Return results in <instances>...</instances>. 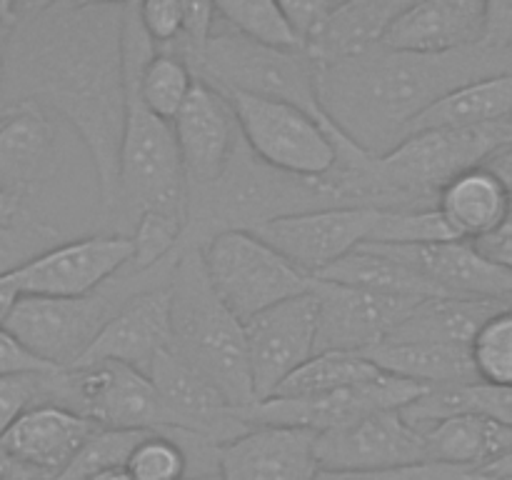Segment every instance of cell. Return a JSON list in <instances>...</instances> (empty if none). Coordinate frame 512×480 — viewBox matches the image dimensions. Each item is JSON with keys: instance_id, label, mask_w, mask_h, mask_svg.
Listing matches in <instances>:
<instances>
[{"instance_id": "1", "label": "cell", "mask_w": 512, "mask_h": 480, "mask_svg": "<svg viewBox=\"0 0 512 480\" xmlns=\"http://www.w3.org/2000/svg\"><path fill=\"white\" fill-rule=\"evenodd\" d=\"M0 103L68 120L95 168L100 210L118 205L125 105V3H18Z\"/></svg>"}, {"instance_id": "2", "label": "cell", "mask_w": 512, "mask_h": 480, "mask_svg": "<svg viewBox=\"0 0 512 480\" xmlns=\"http://www.w3.org/2000/svg\"><path fill=\"white\" fill-rule=\"evenodd\" d=\"M318 68L325 118L365 153L383 158L438 100L475 80L512 73V55L485 45L448 55H413L378 45L360 58Z\"/></svg>"}, {"instance_id": "3", "label": "cell", "mask_w": 512, "mask_h": 480, "mask_svg": "<svg viewBox=\"0 0 512 480\" xmlns=\"http://www.w3.org/2000/svg\"><path fill=\"white\" fill-rule=\"evenodd\" d=\"M325 208H338L325 178L305 180L280 173L255 158L243 138L215 183L188 190V215L178 253L203 250L220 233H255L278 218Z\"/></svg>"}, {"instance_id": "4", "label": "cell", "mask_w": 512, "mask_h": 480, "mask_svg": "<svg viewBox=\"0 0 512 480\" xmlns=\"http://www.w3.org/2000/svg\"><path fill=\"white\" fill-rule=\"evenodd\" d=\"M170 328L173 353L213 385L238 410L253 408L245 325L218 298L205 270L200 250H180L170 278Z\"/></svg>"}, {"instance_id": "5", "label": "cell", "mask_w": 512, "mask_h": 480, "mask_svg": "<svg viewBox=\"0 0 512 480\" xmlns=\"http://www.w3.org/2000/svg\"><path fill=\"white\" fill-rule=\"evenodd\" d=\"M512 145V125H483L460 130H420L388 155L375 160L378 210H433L450 180L483 168Z\"/></svg>"}, {"instance_id": "6", "label": "cell", "mask_w": 512, "mask_h": 480, "mask_svg": "<svg viewBox=\"0 0 512 480\" xmlns=\"http://www.w3.org/2000/svg\"><path fill=\"white\" fill-rule=\"evenodd\" d=\"M150 288L148 275L125 265L103 288L80 298L20 295L3 328L50 368L70 370L85 358L120 305Z\"/></svg>"}, {"instance_id": "7", "label": "cell", "mask_w": 512, "mask_h": 480, "mask_svg": "<svg viewBox=\"0 0 512 480\" xmlns=\"http://www.w3.org/2000/svg\"><path fill=\"white\" fill-rule=\"evenodd\" d=\"M125 88H128V105H125L123 145H120L118 205L113 215L130 230L145 213H163L185 220L188 183H185L173 123L150 113L128 68H125Z\"/></svg>"}, {"instance_id": "8", "label": "cell", "mask_w": 512, "mask_h": 480, "mask_svg": "<svg viewBox=\"0 0 512 480\" xmlns=\"http://www.w3.org/2000/svg\"><path fill=\"white\" fill-rule=\"evenodd\" d=\"M195 78L215 85L223 93L283 100L330 123L320 108L318 68L310 55L305 50H275L253 43L230 28L220 13L208 50L195 68Z\"/></svg>"}, {"instance_id": "9", "label": "cell", "mask_w": 512, "mask_h": 480, "mask_svg": "<svg viewBox=\"0 0 512 480\" xmlns=\"http://www.w3.org/2000/svg\"><path fill=\"white\" fill-rule=\"evenodd\" d=\"M225 98L233 105L248 148L270 168L295 178L318 180L338 165V148L348 138L333 123L283 100L248 93H225Z\"/></svg>"}, {"instance_id": "10", "label": "cell", "mask_w": 512, "mask_h": 480, "mask_svg": "<svg viewBox=\"0 0 512 480\" xmlns=\"http://www.w3.org/2000/svg\"><path fill=\"white\" fill-rule=\"evenodd\" d=\"M200 253L215 293L243 325L313 288V278L248 230L215 235Z\"/></svg>"}, {"instance_id": "11", "label": "cell", "mask_w": 512, "mask_h": 480, "mask_svg": "<svg viewBox=\"0 0 512 480\" xmlns=\"http://www.w3.org/2000/svg\"><path fill=\"white\" fill-rule=\"evenodd\" d=\"M50 405H60L98 428L168 430V413L153 380L113 360L55 370Z\"/></svg>"}, {"instance_id": "12", "label": "cell", "mask_w": 512, "mask_h": 480, "mask_svg": "<svg viewBox=\"0 0 512 480\" xmlns=\"http://www.w3.org/2000/svg\"><path fill=\"white\" fill-rule=\"evenodd\" d=\"M130 260H133L130 235L100 233L63 240L5 278L20 295L80 298L103 288Z\"/></svg>"}, {"instance_id": "13", "label": "cell", "mask_w": 512, "mask_h": 480, "mask_svg": "<svg viewBox=\"0 0 512 480\" xmlns=\"http://www.w3.org/2000/svg\"><path fill=\"white\" fill-rule=\"evenodd\" d=\"M428 388L413 383V380L395 378V375L380 373L365 383L350 385V388L335 390L328 395L315 398H275L255 403L253 408L243 410L250 425H283V428H303L313 433L340 428L353 420L368 418L383 410H403Z\"/></svg>"}, {"instance_id": "14", "label": "cell", "mask_w": 512, "mask_h": 480, "mask_svg": "<svg viewBox=\"0 0 512 480\" xmlns=\"http://www.w3.org/2000/svg\"><path fill=\"white\" fill-rule=\"evenodd\" d=\"M255 400L273 398L280 385L315 355L318 300L313 290L263 310L245 323Z\"/></svg>"}, {"instance_id": "15", "label": "cell", "mask_w": 512, "mask_h": 480, "mask_svg": "<svg viewBox=\"0 0 512 480\" xmlns=\"http://www.w3.org/2000/svg\"><path fill=\"white\" fill-rule=\"evenodd\" d=\"M318 300V353L365 355L398 330V325L423 303L420 298L370 293L363 288L313 280Z\"/></svg>"}, {"instance_id": "16", "label": "cell", "mask_w": 512, "mask_h": 480, "mask_svg": "<svg viewBox=\"0 0 512 480\" xmlns=\"http://www.w3.org/2000/svg\"><path fill=\"white\" fill-rule=\"evenodd\" d=\"M378 215L380 210L368 208H325L278 218L255 230V235L308 278H318L325 268L368 243Z\"/></svg>"}, {"instance_id": "17", "label": "cell", "mask_w": 512, "mask_h": 480, "mask_svg": "<svg viewBox=\"0 0 512 480\" xmlns=\"http://www.w3.org/2000/svg\"><path fill=\"white\" fill-rule=\"evenodd\" d=\"M148 378L165 405L168 430H185L223 448L253 428L243 410L235 408L218 385L175 355L173 348L155 360Z\"/></svg>"}, {"instance_id": "18", "label": "cell", "mask_w": 512, "mask_h": 480, "mask_svg": "<svg viewBox=\"0 0 512 480\" xmlns=\"http://www.w3.org/2000/svg\"><path fill=\"white\" fill-rule=\"evenodd\" d=\"M320 470H393L430 463L428 440L400 410L318 433Z\"/></svg>"}, {"instance_id": "19", "label": "cell", "mask_w": 512, "mask_h": 480, "mask_svg": "<svg viewBox=\"0 0 512 480\" xmlns=\"http://www.w3.org/2000/svg\"><path fill=\"white\" fill-rule=\"evenodd\" d=\"M173 133L188 190L215 183L243 140L230 100L200 78L173 120Z\"/></svg>"}, {"instance_id": "20", "label": "cell", "mask_w": 512, "mask_h": 480, "mask_svg": "<svg viewBox=\"0 0 512 480\" xmlns=\"http://www.w3.org/2000/svg\"><path fill=\"white\" fill-rule=\"evenodd\" d=\"M380 248L423 275L438 290V295L512 303V273L490 263L470 240L380 245Z\"/></svg>"}, {"instance_id": "21", "label": "cell", "mask_w": 512, "mask_h": 480, "mask_svg": "<svg viewBox=\"0 0 512 480\" xmlns=\"http://www.w3.org/2000/svg\"><path fill=\"white\" fill-rule=\"evenodd\" d=\"M318 433L283 425H255L220 448V480H315Z\"/></svg>"}, {"instance_id": "22", "label": "cell", "mask_w": 512, "mask_h": 480, "mask_svg": "<svg viewBox=\"0 0 512 480\" xmlns=\"http://www.w3.org/2000/svg\"><path fill=\"white\" fill-rule=\"evenodd\" d=\"M170 348H173V328H170L168 283L125 300L78 365L113 360L150 375L155 360Z\"/></svg>"}, {"instance_id": "23", "label": "cell", "mask_w": 512, "mask_h": 480, "mask_svg": "<svg viewBox=\"0 0 512 480\" xmlns=\"http://www.w3.org/2000/svg\"><path fill=\"white\" fill-rule=\"evenodd\" d=\"M58 145L50 113L38 103L5 105L0 120V190L28 203L55 173Z\"/></svg>"}, {"instance_id": "24", "label": "cell", "mask_w": 512, "mask_h": 480, "mask_svg": "<svg viewBox=\"0 0 512 480\" xmlns=\"http://www.w3.org/2000/svg\"><path fill=\"white\" fill-rule=\"evenodd\" d=\"M485 3L480 0H425L408 3L385 33L383 48L413 55H448L480 43Z\"/></svg>"}, {"instance_id": "25", "label": "cell", "mask_w": 512, "mask_h": 480, "mask_svg": "<svg viewBox=\"0 0 512 480\" xmlns=\"http://www.w3.org/2000/svg\"><path fill=\"white\" fill-rule=\"evenodd\" d=\"M95 430L98 425L93 420L73 410L60 408V405H38L15 420L0 443L38 478L58 480L73 465Z\"/></svg>"}, {"instance_id": "26", "label": "cell", "mask_w": 512, "mask_h": 480, "mask_svg": "<svg viewBox=\"0 0 512 480\" xmlns=\"http://www.w3.org/2000/svg\"><path fill=\"white\" fill-rule=\"evenodd\" d=\"M408 0H353L335 3L318 33L308 40L305 53L315 65H335L360 58L378 45Z\"/></svg>"}, {"instance_id": "27", "label": "cell", "mask_w": 512, "mask_h": 480, "mask_svg": "<svg viewBox=\"0 0 512 480\" xmlns=\"http://www.w3.org/2000/svg\"><path fill=\"white\" fill-rule=\"evenodd\" d=\"M368 355L383 373L413 380L423 388H448V385H475L473 355L470 348L425 340H383Z\"/></svg>"}, {"instance_id": "28", "label": "cell", "mask_w": 512, "mask_h": 480, "mask_svg": "<svg viewBox=\"0 0 512 480\" xmlns=\"http://www.w3.org/2000/svg\"><path fill=\"white\" fill-rule=\"evenodd\" d=\"M430 463L455 465L480 473L485 465L512 453V428L480 413H458L440 420L425 433Z\"/></svg>"}, {"instance_id": "29", "label": "cell", "mask_w": 512, "mask_h": 480, "mask_svg": "<svg viewBox=\"0 0 512 480\" xmlns=\"http://www.w3.org/2000/svg\"><path fill=\"white\" fill-rule=\"evenodd\" d=\"M510 203V190L490 168H475L450 180L438 195V213L458 240L488 235Z\"/></svg>"}, {"instance_id": "30", "label": "cell", "mask_w": 512, "mask_h": 480, "mask_svg": "<svg viewBox=\"0 0 512 480\" xmlns=\"http://www.w3.org/2000/svg\"><path fill=\"white\" fill-rule=\"evenodd\" d=\"M505 300H470V298H425L413 313L398 325L388 340H425L470 348L485 320L503 310Z\"/></svg>"}, {"instance_id": "31", "label": "cell", "mask_w": 512, "mask_h": 480, "mask_svg": "<svg viewBox=\"0 0 512 480\" xmlns=\"http://www.w3.org/2000/svg\"><path fill=\"white\" fill-rule=\"evenodd\" d=\"M512 118V73L475 80L445 95L443 100L425 110L410 128V135L420 130H460L483 125L508 123ZM408 135V138H410Z\"/></svg>"}, {"instance_id": "32", "label": "cell", "mask_w": 512, "mask_h": 480, "mask_svg": "<svg viewBox=\"0 0 512 480\" xmlns=\"http://www.w3.org/2000/svg\"><path fill=\"white\" fill-rule=\"evenodd\" d=\"M313 280H328V283L350 285L380 295H398V298H438V290L423 275L385 253L380 245L370 243L360 245Z\"/></svg>"}, {"instance_id": "33", "label": "cell", "mask_w": 512, "mask_h": 480, "mask_svg": "<svg viewBox=\"0 0 512 480\" xmlns=\"http://www.w3.org/2000/svg\"><path fill=\"white\" fill-rule=\"evenodd\" d=\"M403 418L420 433H428L435 423L458 413H480L512 428V388L495 385H448V388H428L420 398L405 405Z\"/></svg>"}, {"instance_id": "34", "label": "cell", "mask_w": 512, "mask_h": 480, "mask_svg": "<svg viewBox=\"0 0 512 480\" xmlns=\"http://www.w3.org/2000/svg\"><path fill=\"white\" fill-rule=\"evenodd\" d=\"M380 373L383 370L368 355L318 353L303 368L295 370L275 395H280V398H315V395H328L335 390L350 388V385L365 383L370 378H378Z\"/></svg>"}, {"instance_id": "35", "label": "cell", "mask_w": 512, "mask_h": 480, "mask_svg": "<svg viewBox=\"0 0 512 480\" xmlns=\"http://www.w3.org/2000/svg\"><path fill=\"white\" fill-rule=\"evenodd\" d=\"M220 18L253 43L275 50H303L283 5L273 0H225L215 3Z\"/></svg>"}, {"instance_id": "36", "label": "cell", "mask_w": 512, "mask_h": 480, "mask_svg": "<svg viewBox=\"0 0 512 480\" xmlns=\"http://www.w3.org/2000/svg\"><path fill=\"white\" fill-rule=\"evenodd\" d=\"M478 383L512 388V305L490 315L470 345Z\"/></svg>"}, {"instance_id": "37", "label": "cell", "mask_w": 512, "mask_h": 480, "mask_svg": "<svg viewBox=\"0 0 512 480\" xmlns=\"http://www.w3.org/2000/svg\"><path fill=\"white\" fill-rule=\"evenodd\" d=\"M125 470L133 480H185L190 478V460L175 430H148Z\"/></svg>"}, {"instance_id": "38", "label": "cell", "mask_w": 512, "mask_h": 480, "mask_svg": "<svg viewBox=\"0 0 512 480\" xmlns=\"http://www.w3.org/2000/svg\"><path fill=\"white\" fill-rule=\"evenodd\" d=\"M183 230L185 220L173 218V215H140L138 223L128 233L133 238V260L128 263V268L135 273H148V270L173 260L178 255Z\"/></svg>"}, {"instance_id": "39", "label": "cell", "mask_w": 512, "mask_h": 480, "mask_svg": "<svg viewBox=\"0 0 512 480\" xmlns=\"http://www.w3.org/2000/svg\"><path fill=\"white\" fill-rule=\"evenodd\" d=\"M148 430H120V428H98L83 445L78 458L58 480H85L95 473L113 468H125L135 445L143 440Z\"/></svg>"}, {"instance_id": "40", "label": "cell", "mask_w": 512, "mask_h": 480, "mask_svg": "<svg viewBox=\"0 0 512 480\" xmlns=\"http://www.w3.org/2000/svg\"><path fill=\"white\" fill-rule=\"evenodd\" d=\"M443 240H458L438 208L433 210H398L385 213L380 210L378 223L368 243L373 245H423L443 243ZM365 245V243H363Z\"/></svg>"}, {"instance_id": "41", "label": "cell", "mask_w": 512, "mask_h": 480, "mask_svg": "<svg viewBox=\"0 0 512 480\" xmlns=\"http://www.w3.org/2000/svg\"><path fill=\"white\" fill-rule=\"evenodd\" d=\"M63 243V235L45 220L28 213L18 223L0 225V278L15 273L45 250Z\"/></svg>"}, {"instance_id": "42", "label": "cell", "mask_w": 512, "mask_h": 480, "mask_svg": "<svg viewBox=\"0 0 512 480\" xmlns=\"http://www.w3.org/2000/svg\"><path fill=\"white\" fill-rule=\"evenodd\" d=\"M53 373L55 370L0 378V438L28 410L38 408V405H50V380H53Z\"/></svg>"}, {"instance_id": "43", "label": "cell", "mask_w": 512, "mask_h": 480, "mask_svg": "<svg viewBox=\"0 0 512 480\" xmlns=\"http://www.w3.org/2000/svg\"><path fill=\"white\" fill-rule=\"evenodd\" d=\"M468 470L443 463H423L393 470H320L315 480H465Z\"/></svg>"}, {"instance_id": "44", "label": "cell", "mask_w": 512, "mask_h": 480, "mask_svg": "<svg viewBox=\"0 0 512 480\" xmlns=\"http://www.w3.org/2000/svg\"><path fill=\"white\" fill-rule=\"evenodd\" d=\"M140 23H143L145 35L155 50H163L180 38L183 30V3L178 0H150V3H138Z\"/></svg>"}, {"instance_id": "45", "label": "cell", "mask_w": 512, "mask_h": 480, "mask_svg": "<svg viewBox=\"0 0 512 480\" xmlns=\"http://www.w3.org/2000/svg\"><path fill=\"white\" fill-rule=\"evenodd\" d=\"M280 5H283L285 15H288L295 35L303 43V50L335 8V3H330V0H283Z\"/></svg>"}, {"instance_id": "46", "label": "cell", "mask_w": 512, "mask_h": 480, "mask_svg": "<svg viewBox=\"0 0 512 480\" xmlns=\"http://www.w3.org/2000/svg\"><path fill=\"white\" fill-rule=\"evenodd\" d=\"M480 45L512 55V0L485 3V28Z\"/></svg>"}, {"instance_id": "47", "label": "cell", "mask_w": 512, "mask_h": 480, "mask_svg": "<svg viewBox=\"0 0 512 480\" xmlns=\"http://www.w3.org/2000/svg\"><path fill=\"white\" fill-rule=\"evenodd\" d=\"M48 363L35 358L25 345H20L5 328H0V378L8 375H25V373H48Z\"/></svg>"}, {"instance_id": "48", "label": "cell", "mask_w": 512, "mask_h": 480, "mask_svg": "<svg viewBox=\"0 0 512 480\" xmlns=\"http://www.w3.org/2000/svg\"><path fill=\"white\" fill-rule=\"evenodd\" d=\"M475 248L490 260V263L500 265V268L510 270L512 273V193L510 203L505 208V215L500 218V223L490 230L488 235L475 240Z\"/></svg>"}, {"instance_id": "49", "label": "cell", "mask_w": 512, "mask_h": 480, "mask_svg": "<svg viewBox=\"0 0 512 480\" xmlns=\"http://www.w3.org/2000/svg\"><path fill=\"white\" fill-rule=\"evenodd\" d=\"M0 480H45V478H38L33 470L20 465L18 460L5 450V445L0 443Z\"/></svg>"}, {"instance_id": "50", "label": "cell", "mask_w": 512, "mask_h": 480, "mask_svg": "<svg viewBox=\"0 0 512 480\" xmlns=\"http://www.w3.org/2000/svg\"><path fill=\"white\" fill-rule=\"evenodd\" d=\"M28 213L30 210L23 200L15 198V195H10V193H5V190H0V225L18 223V220L25 218Z\"/></svg>"}, {"instance_id": "51", "label": "cell", "mask_w": 512, "mask_h": 480, "mask_svg": "<svg viewBox=\"0 0 512 480\" xmlns=\"http://www.w3.org/2000/svg\"><path fill=\"white\" fill-rule=\"evenodd\" d=\"M485 168L493 170V173L498 175L500 180H503L505 188H508L510 193H512V145H510V148L500 150V153L495 155V158H490Z\"/></svg>"}, {"instance_id": "52", "label": "cell", "mask_w": 512, "mask_h": 480, "mask_svg": "<svg viewBox=\"0 0 512 480\" xmlns=\"http://www.w3.org/2000/svg\"><path fill=\"white\" fill-rule=\"evenodd\" d=\"M470 478L478 480H512V453L505 455V458L495 460V463L485 465L480 473L470 475Z\"/></svg>"}, {"instance_id": "53", "label": "cell", "mask_w": 512, "mask_h": 480, "mask_svg": "<svg viewBox=\"0 0 512 480\" xmlns=\"http://www.w3.org/2000/svg\"><path fill=\"white\" fill-rule=\"evenodd\" d=\"M18 298L20 293L8 283V278H0V328H3L5 320H8L10 310H13L15 300Z\"/></svg>"}, {"instance_id": "54", "label": "cell", "mask_w": 512, "mask_h": 480, "mask_svg": "<svg viewBox=\"0 0 512 480\" xmlns=\"http://www.w3.org/2000/svg\"><path fill=\"white\" fill-rule=\"evenodd\" d=\"M15 20L0 18V88H3L5 78V60H8V45H10V33H13Z\"/></svg>"}, {"instance_id": "55", "label": "cell", "mask_w": 512, "mask_h": 480, "mask_svg": "<svg viewBox=\"0 0 512 480\" xmlns=\"http://www.w3.org/2000/svg\"><path fill=\"white\" fill-rule=\"evenodd\" d=\"M85 480H133L130 473L125 468H113V470H103V473H95Z\"/></svg>"}, {"instance_id": "56", "label": "cell", "mask_w": 512, "mask_h": 480, "mask_svg": "<svg viewBox=\"0 0 512 480\" xmlns=\"http://www.w3.org/2000/svg\"><path fill=\"white\" fill-rule=\"evenodd\" d=\"M185 480H220L218 475H205V478H185Z\"/></svg>"}, {"instance_id": "57", "label": "cell", "mask_w": 512, "mask_h": 480, "mask_svg": "<svg viewBox=\"0 0 512 480\" xmlns=\"http://www.w3.org/2000/svg\"><path fill=\"white\" fill-rule=\"evenodd\" d=\"M3 113H5V103H0V120H3Z\"/></svg>"}, {"instance_id": "58", "label": "cell", "mask_w": 512, "mask_h": 480, "mask_svg": "<svg viewBox=\"0 0 512 480\" xmlns=\"http://www.w3.org/2000/svg\"><path fill=\"white\" fill-rule=\"evenodd\" d=\"M465 480H473V478H465Z\"/></svg>"}, {"instance_id": "59", "label": "cell", "mask_w": 512, "mask_h": 480, "mask_svg": "<svg viewBox=\"0 0 512 480\" xmlns=\"http://www.w3.org/2000/svg\"><path fill=\"white\" fill-rule=\"evenodd\" d=\"M510 125H512V118H510Z\"/></svg>"}]
</instances>
